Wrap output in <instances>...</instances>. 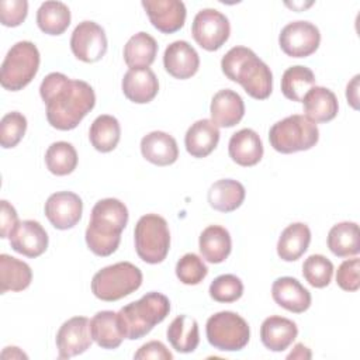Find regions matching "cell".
I'll use <instances>...</instances> for the list:
<instances>
[{
  "label": "cell",
  "instance_id": "obj_36",
  "mask_svg": "<svg viewBox=\"0 0 360 360\" xmlns=\"http://www.w3.org/2000/svg\"><path fill=\"white\" fill-rule=\"evenodd\" d=\"M314 72L302 65L290 66L281 76V91L291 101H302L309 89L315 86Z\"/></svg>",
  "mask_w": 360,
  "mask_h": 360
},
{
  "label": "cell",
  "instance_id": "obj_43",
  "mask_svg": "<svg viewBox=\"0 0 360 360\" xmlns=\"http://www.w3.org/2000/svg\"><path fill=\"white\" fill-rule=\"evenodd\" d=\"M28 14V3L25 0H1L0 21L4 27H18Z\"/></svg>",
  "mask_w": 360,
  "mask_h": 360
},
{
  "label": "cell",
  "instance_id": "obj_37",
  "mask_svg": "<svg viewBox=\"0 0 360 360\" xmlns=\"http://www.w3.org/2000/svg\"><path fill=\"white\" fill-rule=\"evenodd\" d=\"M45 165L55 176L70 174L77 166V152L69 142H53L45 152Z\"/></svg>",
  "mask_w": 360,
  "mask_h": 360
},
{
  "label": "cell",
  "instance_id": "obj_33",
  "mask_svg": "<svg viewBox=\"0 0 360 360\" xmlns=\"http://www.w3.org/2000/svg\"><path fill=\"white\" fill-rule=\"evenodd\" d=\"M121 138V127L115 117L103 114L98 115L90 125L89 139L91 146L101 152L107 153L117 148Z\"/></svg>",
  "mask_w": 360,
  "mask_h": 360
},
{
  "label": "cell",
  "instance_id": "obj_35",
  "mask_svg": "<svg viewBox=\"0 0 360 360\" xmlns=\"http://www.w3.org/2000/svg\"><path fill=\"white\" fill-rule=\"evenodd\" d=\"M70 10L62 1H44L37 11V24L48 35H60L70 25Z\"/></svg>",
  "mask_w": 360,
  "mask_h": 360
},
{
  "label": "cell",
  "instance_id": "obj_39",
  "mask_svg": "<svg viewBox=\"0 0 360 360\" xmlns=\"http://www.w3.org/2000/svg\"><path fill=\"white\" fill-rule=\"evenodd\" d=\"M208 292L217 302H235L243 294V283L235 274H222L212 280Z\"/></svg>",
  "mask_w": 360,
  "mask_h": 360
},
{
  "label": "cell",
  "instance_id": "obj_14",
  "mask_svg": "<svg viewBox=\"0 0 360 360\" xmlns=\"http://www.w3.org/2000/svg\"><path fill=\"white\" fill-rule=\"evenodd\" d=\"M83 201L72 191H56L45 202V215L53 228L65 231L73 228L82 218Z\"/></svg>",
  "mask_w": 360,
  "mask_h": 360
},
{
  "label": "cell",
  "instance_id": "obj_30",
  "mask_svg": "<svg viewBox=\"0 0 360 360\" xmlns=\"http://www.w3.org/2000/svg\"><path fill=\"white\" fill-rule=\"evenodd\" d=\"M90 335L91 339L101 349H117L124 336L121 333L117 312L114 311H100L90 319Z\"/></svg>",
  "mask_w": 360,
  "mask_h": 360
},
{
  "label": "cell",
  "instance_id": "obj_17",
  "mask_svg": "<svg viewBox=\"0 0 360 360\" xmlns=\"http://www.w3.org/2000/svg\"><path fill=\"white\" fill-rule=\"evenodd\" d=\"M163 66L174 79H190L200 68V56L187 41H174L165 49Z\"/></svg>",
  "mask_w": 360,
  "mask_h": 360
},
{
  "label": "cell",
  "instance_id": "obj_48",
  "mask_svg": "<svg viewBox=\"0 0 360 360\" xmlns=\"http://www.w3.org/2000/svg\"><path fill=\"white\" fill-rule=\"evenodd\" d=\"M6 350L10 352V357H11V359H14V357H20V359L25 357V359H27V354H24V353H22L18 347H15V346H8V347H6Z\"/></svg>",
  "mask_w": 360,
  "mask_h": 360
},
{
  "label": "cell",
  "instance_id": "obj_16",
  "mask_svg": "<svg viewBox=\"0 0 360 360\" xmlns=\"http://www.w3.org/2000/svg\"><path fill=\"white\" fill-rule=\"evenodd\" d=\"M13 250L27 257H38L48 248V233L44 226L34 219L20 221L8 236Z\"/></svg>",
  "mask_w": 360,
  "mask_h": 360
},
{
  "label": "cell",
  "instance_id": "obj_13",
  "mask_svg": "<svg viewBox=\"0 0 360 360\" xmlns=\"http://www.w3.org/2000/svg\"><path fill=\"white\" fill-rule=\"evenodd\" d=\"M90 319L73 316L62 323L56 333V347L59 359H70L84 353L91 346Z\"/></svg>",
  "mask_w": 360,
  "mask_h": 360
},
{
  "label": "cell",
  "instance_id": "obj_31",
  "mask_svg": "<svg viewBox=\"0 0 360 360\" xmlns=\"http://www.w3.org/2000/svg\"><path fill=\"white\" fill-rule=\"evenodd\" d=\"M166 336L176 352L191 353L200 343L198 323L188 315H179L170 322Z\"/></svg>",
  "mask_w": 360,
  "mask_h": 360
},
{
  "label": "cell",
  "instance_id": "obj_4",
  "mask_svg": "<svg viewBox=\"0 0 360 360\" xmlns=\"http://www.w3.org/2000/svg\"><path fill=\"white\" fill-rule=\"evenodd\" d=\"M170 312V301L162 292L150 291L122 307L117 312L118 325L124 339L136 340L146 336L155 325L160 323Z\"/></svg>",
  "mask_w": 360,
  "mask_h": 360
},
{
  "label": "cell",
  "instance_id": "obj_11",
  "mask_svg": "<svg viewBox=\"0 0 360 360\" xmlns=\"http://www.w3.org/2000/svg\"><path fill=\"white\" fill-rule=\"evenodd\" d=\"M321 44V32L309 21L288 22L278 35L281 51L291 58H307L312 55Z\"/></svg>",
  "mask_w": 360,
  "mask_h": 360
},
{
  "label": "cell",
  "instance_id": "obj_21",
  "mask_svg": "<svg viewBox=\"0 0 360 360\" xmlns=\"http://www.w3.org/2000/svg\"><path fill=\"white\" fill-rule=\"evenodd\" d=\"M229 158L239 166L250 167L263 158V143L256 131L243 128L235 132L228 143Z\"/></svg>",
  "mask_w": 360,
  "mask_h": 360
},
{
  "label": "cell",
  "instance_id": "obj_10",
  "mask_svg": "<svg viewBox=\"0 0 360 360\" xmlns=\"http://www.w3.org/2000/svg\"><path fill=\"white\" fill-rule=\"evenodd\" d=\"M191 34L202 49L218 51L229 38V20L215 8H202L193 20Z\"/></svg>",
  "mask_w": 360,
  "mask_h": 360
},
{
  "label": "cell",
  "instance_id": "obj_7",
  "mask_svg": "<svg viewBox=\"0 0 360 360\" xmlns=\"http://www.w3.org/2000/svg\"><path fill=\"white\" fill-rule=\"evenodd\" d=\"M39 51L31 41H20L14 44L0 70V83L6 90L18 91L31 83L39 69Z\"/></svg>",
  "mask_w": 360,
  "mask_h": 360
},
{
  "label": "cell",
  "instance_id": "obj_25",
  "mask_svg": "<svg viewBox=\"0 0 360 360\" xmlns=\"http://www.w3.org/2000/svg\"><path fill=\"white\" fill-rule=\"evenodd\" d=\"M219 135V128L211 120H198L186 132V149L193 158H205L217 148Z\"/></svg>",
  "mask_w": 360,
  "mask_h": 360
},
{
  "label": "cell",
  "instance_id": "obj_20",
  "mask_svg": "<svg viewBox=\"0 0 360 360\" xmlns=\"http://www.w3.org/2000/svg\"><path fill=\"white\" fill-rule=\"evenodd\" d=\"M211 121L217 127L231 128L240 122L245 115V103L242 97L231 90L224 89L214 94L210 105Z\"/></svg>",
  "mask_w": 360,
  "mask_h": 360
},
{
  "label": "cell",
  "instance_id": "obj_18",
  "mask_svg": "<svg viewBox=\"0 0 360 360\" xmlns=\"http://www.w3.org/2000/svg\"><path fill=\"white\" fill-rule=\"evenodd\" d=\"M271 297L281 308L301 314L311 307V292L294 277H278L271 285Z\"/></svg>",
  "mask_w": 360,
  "mask_h": 360
},
{
  "label": "cell",
  "instance_id": "obj_9",
  "mask_svg": "<svg viewBox=\"0 0 360 360\" xmlns=\"http://www.w3.org/2000/svg\"><path fill=\"white\" fill-rule=\"evenodd\" d=\"M205 335L212 347L222 352H238L249 343L250 328L236 312L221 311L208 318Z\"/></svg>",
  "mask_w": 360,
  "mask_h": 360
},
{
  "label": "cell",
  "instance_id": "obj_45",
  "mask_svg": "<svg viewBox=\"0 0 360 360\" xmlns=\"http://www.w3.org/2000/svg\"><path fill=\"white\" fill-rule=\"evenodd\" d=\"M0 235L1 238H8L10 233L14 231V228L18 225V215L15 208L6 200H1L0 202Z\"/></svg>",
  "mask_w": 360,
  "mask_h": 360
},
{
  "label": "cell",
  "instance_id": "obj_15",
  "mask_svg": "<svg viewBox=\"0 0 360 360\" xmlns=\"http://www.w3.org/2000/svg\"><path fill=\"white\" fill-rule=\"evenodd\" d=\"M142 7L152 25L163 34H173L184 25L187 11L180 0H142Z\"/></svg>",
  "mask_w": 360,
  "mask_h": 360
},
{
  "label": "cell",
  "instance_id": "obj_29",
  "mask_svg": "<svg viewBox=\"0 0 360 360\" xmlns=\"http://www.w3.org/2000/svg\"><path fill=\"white\" fill-rule=\"evenodd\" d=\"M32 281L31 267L10 255H0V292L22 291Z\"/></svg>",
  "mask_w": 360,
  "mask_h": 360
},
{
  "label": "cell",
  "instance_id": "obj_40",
  "mask_svg": "<svg viewBox=\"0 0 360 360\" xmlns=\"http://www.w3.org/2000/svg\"><path fill=\"white\" fill-rule=\"evenodd\" d=\"M27 131V118L18 112H7L0 121V143L4 149L14 148L20 143Z\"/></svg>",
  "mask_w": 360,
  "mask_h": 360
},
{
  "label": "cell",
  "instance_id": "obj_5",
  "mask_svg": "<svg viewBox=\"0 0 360 360\" xmlns=\"http://www.w3.org/2000/svg\"><path fill=\"white\" fill-rule=\"evenodd\" d=\"M142 284V271L129 262H118L98 270L91 280V292L101 301H118Z\"/></svg>",
  "mask_w": 360,
  "mask_h": 360
},
{
  "label": "cell",
  "instance_id": "obj_2",
  "mask_svg": "<svg viewBox=\"0 0 360 360\" xmlns=\"http://www.w3.org/2000/svg\"><path fill=\"white\" fill-rule=\"evenodd\" d=\"M128 217V210L120 200L103 198L97 201L84 235L89 249L101 257L112 255L120 246Z\"/></svg>",
  "mask_w": 360,
  "mask_h": 360
},
{
  "label": "cell",
  "instance_id": "obj_28",
  "mask_svg": "<svg viewBox=\"0 0 360 360\" xmlns=\"http://www.w3.org/2000/svg\"><path fill=\"white\" fill-rule=\"evenodd\" d=\"M309 242L311 231L307 224H290L278 238L277 255L284 262H295L307 252Z\"/></svg>",
  "mask_w": 360,
  "mask_h": 360
},
{
  "label": "cell",
  "instance_id": "obj_22",
  "mask_svg": "<svg viewBox=\"0 0 360 360\" xmlns=\"http://www.w3.org/2000/svg\"><path fill=\"white\" fill-rule=\"evenodd\" d=\"M305 117L314 124L329 122L338 115L339 103L336 94L322 86H314L307 91L302 101Z\"/></svg>",
  "mask_w": 360,
  "mask_h": 360
},
{
  "label": "cell",
  "instance_id": "obj_19",
  "mask_svg": "<svg viewBox=\"0 0 360 360\" xmlns=\"http://www.w3.org/2000/svg\"><path fill=\"white\" fill-rule=\"evenodd\" d=\"M122 93L124 96L136 104L150 103L158 91L159 82L155 72L149 68L129 69L122 77Z\"/></svg>",
  "mask_w": 360,
  "mask_h": 360
},
{
  "label": "cell",
  "instance_id": "obj_47",
  "mask_svg": "<svg viewBox=\"0 0 360 360\" xmlns=\"http://www.w3.org/2000/svg\"><path fill=\"white\" fill-rule=\"evenodd\" d=\"M311 350L304 346V343H297L294 346V349L291 350V353L287 356V359H300V360H305V359H311Z\"/></svg>",
  "mask_w": 360,
  "mask_h": 360
},
{
  "label": "cell",
  "instance_id": "obj_27",
  "mask_svg": "<svg viewBox=\"0 0 360 360\" xmlns=\"http://www.w3.org/2000/svg\"><path fill=\"white\" fill-rule=\"evenodd\" d=\"M246 191L242 183L233 179L217 180L208 190V204L221 212H232L239 208L245 200Z\"/></svg>",
  "mask_w": 360,
  "mask_h": 360
},
{
  "label": "cell",
  "instance_id": "obj_8",
  "mask_svg": "<svg viewBox=\"0 0 360 360\" xmlns=\"http://www.w3.org/2000/svg\"><path fill=\"white\" fill-rule=\"evenodd\" d=\"M134 239L135 250L145 263H162L170 249L167 221L158 214L142 215L135 225Z\"/></svg>",
  "mask_w": 360,
  "mask_h": 360
},
{
  "label": "cell",
  "instance_id": "obj_42",
  "mask_svg": "<svg viewBox=\"0 0 360 360\" xmlns=\"http://www.w3.org/2000/svg\"><path fill=\"white\" fill-rule=\"evenodd\" d=\"M360 260L359 257L345 260L336 271V283L345 291H357L360 287Z\"/></svg>",
  "mask_w": 360,
  "mask_h": 360
},
{
  "label": "cell",
  "instance_id": "obj_3",
  "mask_svg": "<svg viewBox=\"0 0 360 360\" xmlns=\"http://www.w3.org/2000/svg\"><path fill=\"white\" fill-rule=\"evenodd\" d=\"M222 73L256 100H266L273 90L270 68L246 46L231 48L221 59Z\"/></svg>",
  "mask_w": 360,
  "mask_h": 360
},
{
  "label": "cell",
  "instance_id": "obj_26",
  "mask_svg": "<svg viewBox=\"0 0 360 360\" xmlns=\"http://www.w3.org/2000/svg\"><path fill=\"white\" fill-rule=\"evenodd\" d=\"M198 248L202 259L208 263H222L232 249L231 235L221 225H210L200 233Z\"/></svg>",
  "mask_w": 360,
  "mask_h": 360
},
{
  "label": "cell",
  "instance_id": "obj_12",
  "mask_svg": "<svg viewBox=\"0 0 360 360\" xmlns=\"http://www.w3.org/2000/svg\"><path fill=\"white\" fill-rule=\"evenodd\" d=\"M107 45L104 28L94 21L79 22L70 37V49L73 55L86 63L100 60L107 52Z\"/></svg>",
  "mask_w": 360,
  "mask_h": 360
},
{
  "label": "cell",
  "instance_id": "obj_23",
  "mask_svg": "<svg viewBox=\"0 0 360 360\" xmlns=\"http://www.w3.org/2000/svg\"><path fill=\"white\" fill-rule=\"evenodd\" d=\"M142 156L156 166L173 165L179 158L176 139L163 131H152L141 139Z\"/></svg>",
  "mask_w": 360,
  "mask_h": 360
},
{
  "label": "cell",
  "instance_id": "obj_1",
  "mask_svg": "<svg viewBox=\"0 0 360 360\" xmlns=\"http://www.w3.org/2000/svg\"><path fill=\"white\" fill-rule=\"evenodd\" d=\"M39 94L46 104V120L59 131H70L94 108L93 87L83 80L52 72L41 82Z\"/></svg>",
  "mask_w": 360,
  "mask_h": 360
},
{
  "label": "cell",
  "instance_id": "obj_46",
  "mask_svg": "<svg viewBox=\"0 0 360 360\" xmlns=\"http://www.w3.org/2000/svg\"><path fill=\"white\" fill-rule=\"evenodd\" d=\"M359 79L360 76L356 75L346 87V98L354 110L359 108Z\"/></svg>",
  "mask_w": 360,
  "mask_h": 360
},
{
  "label": "cell",
  "instance_id": "obj_24",
  "mask_svg": "<svg viewBox=\"0 0 360 360\" xmlns=\"http://www.w3.org/2000/svg\"><path fill=\"white\" fill-rule=\"evenodd\" d=\"M298 328L288 318L273 315L263 321L260 326V339L266 349L271 352L285 350L297 338Z\"/></svg>",
  "mask_w": 360,
  "mask_h": 360
},
{
  "label": "cell",
  "instance_id": "obj_34",
  "mask_svg": "<svg viewBox=\"0 0 360 360\" xmlns=\"http://www.w3.org/2000/svg\"><path fill=\"white\" fill-rule=\"evenodd\" d=\"M328 248L338 257L356 256L360 250L359 225L356 222H339L328 233Z\"/></svg>",
  "mask_w": 360,
  "mask_h": 360
},
{
  "label": "cell",
  "instance_id": "obj_41",
  "mask_svg": "<svg viewBox=\"0 0 360 360\" xmlns=\"http://www.w3.org/2000/svg\"><path fill=\"white\" fill-rule=\"evenodd\" d=\"M208 274V267L195 253H186L176 264L177 278L187 285L200 284Z\"/></svg>",
  "mask_w": 360,
  "mask_h": 360
},
{
  "label": "cell",
  "instance_id": "obj_44",
  "mask_svg": "<svg viewBox=\"0 0 360 360\" xmlns=\"http://www.w3.org/2000/svg\"><path fill=\"white\" fill-rule=\"evenodd\" d=\"M136 360H146V359H159V360H172L173 354L169 349L159 340H150L142 345L138 352L134 354Z\"/></svg>",
  "mask_w": 360,
  "mask_h": 360
},
{
  "label": "cell",
  "instance_id": "obj_38",
  "mask_svg": "<svg viewBox=\"0 0 360 360\" xmlns=\"http://www.w3.org/2000/svg\"><path fill=\"white\" fill-rule=\"evenodd\" d=\"M302 276L309 285L323 288L329 285L333 276V264L323 255H311L304 260Z\"/></svg>",
  "mask_w": 360,
  "mask_h": 360
},
{
  "label": "cell",
  "instance_id": "obj_32",
  "mask_svg": "<svg viewBox=\"0 0 360 360\" xmlns=\"http://www.w3.org/2000/svg\"><path fill=\"white\" fill-rule=\"evenodd\" d=\"M158 44L148 32L132 35L124 46V60L129 69L149 68L156 58Z\"/></svg>",
  "mask_w": 360,
  "mask_h": 360
},
{
  "label": "cell",
  "instance_id": "obj_6",
  "mask_svg": "<svg viewBox=\"0 0 360 360\" xmlns=\"http://www.w3.org/2000/svg\"><path fill=\"white\" fill-rule=\"evenodd\" d=\"M269 141L273 149L280 153L308 150L318 143L319 129L305 115L294 114L273 124L269 131Z\"/></svg>",
  "mask_w": 360,
  "mask_h": 360
}]
</instances>
